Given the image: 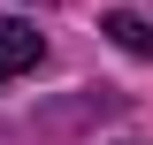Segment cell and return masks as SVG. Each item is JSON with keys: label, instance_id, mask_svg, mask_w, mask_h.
Instances as JSON below:
<instances>
[{"label": "cell", "instance_id": "6da1fadb", "mask_svg": "<svg viewBox=\"0 0 153 145\" xmlns=\"http://www.w3.org/2000/svg\"><path fill=\"white\" fill-rule=\"evenodd\" d=\"M38 54H46L38 23H0V84H16L23 69H38Z\"/></svg>", "mask_w": 153, "mask_h": 145}, {"label": "cell", "instance_id": "7a4b0ae2", "mask_svg": "<svg viewBox=\"0 0 153 145\" xmlns=\"http://www.w3.org/2000/svg\"><path fill=\"white\" fill-rule=\"evenodd\" d=\"M100 31H107L115 46H123V54H138V61H153V23H146V16H130V8H115V16L100 23Z\"/></svg>", "mask_w": 153, "mask_h": 145}]
</instances>
